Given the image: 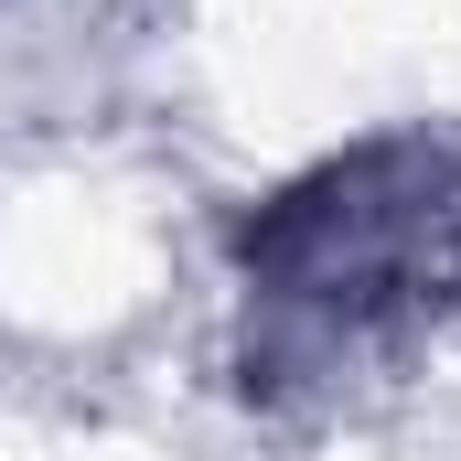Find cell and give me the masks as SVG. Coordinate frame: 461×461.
Here are the masks:
<instances>
[{
	"mask_svg": "<svg viewBox=\"0 0 461 461\" xmlns=\"http://www.w3.org/2000/svg\"><path fill=\"white\" fill-rule=\"evenodd\" d=\"M461 301V150L365 140L312 161L247 226V322L268 375L344 386L375 354L429 344Z\"/></svg>",
	"mask_w": 461,
	"mask_h": 461,
	"instance_id": "6da1fadb",
	"label": "cell"
}]
</instances>
